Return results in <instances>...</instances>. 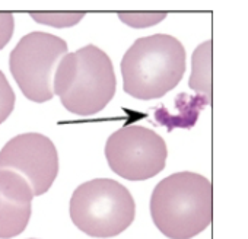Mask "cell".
<instances>
[{
    "mask_svg": "<svg viewBox=\"0 0 248 239\" xmlns=\"http://www.w3.org/2000/svg\"><path fill=\"white\" fill-rule=\"evenodd\" d=\"M151 216L167 238H194L212 223L213 190L210 181L188 171L164 178L151 195Z\"/></svg>",
    "mask_w": 248,
    "mask_h": 239,
    "instance_id": "cell-1",
    "label": "cell"
},
{
    "mask_svg": "<svg viewBox=\"0 0 248 239\" xmlns=\"http://www.w3.org/2000/svg\"><path fill=\"white\" fill-rule=\"evenodd\" d=\"M184 72V45L165 34L136 40L121 60L124 92L140 101L162 98L180 83Z\"/></svg>",
    "mask_w": 248,
    "mask_h": 239,
    "instance_id": "cell-2",
    "label": "cell"
},
{
    "mask_svg": "<svg viewBox=\"0 0 248 239\" xmlns=\"http://www.w3.org/2000/svg\"><path fill=\"white\" fill-rule=\"evenodd\" d=\"M112 61L101 48L89 44L66 54L54 75V95L76 115H93L102 111L115 93Z\"/></svg>",
    "mask_w": 248,
    "mask_h": 239,
    "instance_id": "cell-3",
    "label": "cell"
},
{
    "mask_svg": "<svg viewBox=\"0 0 248 239\" xmlns=\"http://www.w3.org/2000/svg\"><path fill=\"white\" fill-rule=\"evenodd\" d=\"M75 226L93 238H112L135 220L136 204L130 191L120 182L96 178L80 184L70 198Z\"/></svg>",
    "mask_w": 248,
    "mask_h": 239,
    "instance_id": "cell-4",
    "label": "cell"
},
{
    "mask_svg": "<svg viewBox=\"0 0 248 239\" xmlns=\"http://www.w3.org/2000/svg\"><path fill=\"white\" fill-rule=\"evenodd\" d=\"M67 54V43L48 32L35 31L19 40L9 56V69L22 93L34 102L54 96V75Z\"/></svg>",
    "mask_w": 248,
    "mask_h": 239,
    "instance_id": "cell-5",
    "label": "cell"
},
{
    "mask_svg": "<svg viewBox=\"0 0 248 239\" xmlns=\"http://www.w3.org/2000/svg\"><path fill=\"white\" fill-rule=\"evenodd\" d=\"M165 140L142 126H124L105 145V158L112 172L129 181H145L158 175L167 164Z\"/></svg>",
    "mask_w": 248,
    "mask_h": 239,
    "instance_id": "cell-6",
    "label": "cell"
},
{
    "mask_svg": "<svg viewBox=\"0 0 248 239\" xmlns=\"http://www.w3.org/2000/svg\"><path fill=\"white\" fill-rule=\"evenodd\" d=\"M0 169L22 175L34 195L46 194L59 174V155L54 143L40 133H24L11 139L0 150Z\"/></svg>",
    "mask_w": 248,
    "mask_h": 239,
    "instance_id": "cell-7",
    "label": "cell"
},
{
    "mask_svg": "<svg viewBox=\"0 0 248 239\" xmlns=\"http://www.w3.org/2000/svg\"><path fill=\"white\" fill-rule=\"evenodd\" d=\"M34 191L28 181L9 169H0V239L25 230L32 213Z\"/></svg>",
    "mask_w": 248,
    "mask_h": 239,
    "instance_id": "cell-8",
    "label": "cell"
},
{
    "mask_svg": "<svg viewBox=\"0 0 248 239\" xmlns=\"http://www.w3.org/2000/svg\"><path fill=\"white\" fill-rule=\"evenodd\" d=\"M210 41H206L196 48L193 56V75L190 88L197 92H204L210 98Z\"/></svg>",
    "mask_w": 248,
    "mask_h": 239,
    "instance_id": "cell-9",
    "label": "cell"
},
{
    "mask_svg": "<svg viewBox=\"0 0 248 239\" xmlns=\"http://www.w3.org/2000/svg\"><path fill=\"white\" fill-rule=\"evenodd\" d=\"M30 15L38 24L57 28L76 25L85 16L83 12H31Z\"/></svg>",
    "mask_w": 248,
    "mask_h": 239,
    "instance_id": "cell-10",
    "label": "cell"
},
{
    "mask_svg": "<svg viewBox=\"0 0 248 239\" xmlns=\"http://www.w3.org/2000/svg\"><path fill=\"white\" fill-rule=\"evenodd\" d=\"M15 92L11 86V83L8 82L6 76L3 75V72L0 70V124L5 123L8 117L12 114L14 108H15Z\"/></svg>",
    "mask_w": 248,
    "mask_h": 239,
    "instance_id": "cell-11",
    "label": "cell"
},
{
    "mask_svg": "<svg viewBox=\"0 0 248 239\" xmlns=\"http://www.w3.org/2000/svg\"><path fill=\"white\" fill-rule=\"evenodd\" d=\"M118 16L121 18L123 22L133 25L136 28H140V27L158 24L159 21H162L167 16V14H164V12H161V14H118Z\"/></svg>",
    "mask_w": 248,
    "mask_h": 239,
    "instance_id": "cell-12",
    "label": "cell"
},
{
    "mask_svg": "<svg viewBox=\"0 0 248 239\" xmlns=\"http://www.w3.org/2000/svg\"><path fill=\"white\" fill-rule=\"evenodd\" d=\"M15 30L14 15L9 12H0V50H2L12 38Z\"/></svg>",
    "mask_w": 248,
    "mask_h": 239,
    "instance_id": "cell-13",
    "label": "cell"
}]
</instances>
